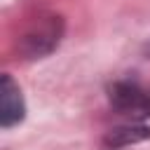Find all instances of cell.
<instances>
[{"label": "cell", "instance_id": "6da1fadb", "mask_svg": "<svg viewBox=\"0 0 150 150\" xmlns=\"http://www.w3.org/2000/svg\"><path fill=\"white\" fill-rule=\"evenodd\" d=\"M108 96H110V105L117 112L131 120L150 117V89L141 87L138 82H115Z\"/></svg>", "mask_w": 150, "mask_h": 150}, {"label": "cell", "instance_id": "7a4b0ae2", "mask_svg": "<svg viewBox=\"0 0 150 150\" xmlns=\"http://www.w3.org/2000/svg\"><path fill=\"white\" fill-rule=\"evenodd\" d=\"M59 35H61V23H59V16H49V19H42L33 30L26 33L23 38V49L30 54V56H40V54H47L56 42H59Z\"/></svg>", "mask_w": 150, "mask_h": 150}, {"label": "cell", "instance_id": "3957f363", "mask_svg": "<svg viewBox=\"0 0 150 150\" xmlns=\"http://www.w3.org/2000/svg\"><path fill=\"white\" fill-rule=\"evenodd\" d=\"M21 117H23L21 89H19V84H14V80L9 75H2V87H0V122L7 129L12 124L21 122Z\"/></svg>", "mask_w": 150, "mask_h": 150}, {"label": "cell", "instance_id": "277c9868", "mask_svg": "<svg viewBox=\"0 0 150 150\" xmlns=\"http://www.w3.org/2000/svg\"><path fill=\"white\" fill-rule=\"evenodd\" d=\"M150 136V129L145 127H120V129H112L105 138V143L110 148H120V145H129V143H136V141H143Z\"/></svg>", "mask_w": 150, "mask_h": 150}]
</instances>
